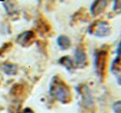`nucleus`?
Returning <instances> with one entry per match:
<instances>
[{
    "label": "nucleus",
    "instance_id": "f257e3e1",
    "mask_svg": "<svg viewBox=\"0 0 121 113\" xmlns=\"http://www.w3.org/2000/svg\"><path fill=\"white\" fill-rule=\"evenodd\" d=\"M3 71L6 73V74H15L16 72V67L14 64H10V63H5L4 66H3Z\"/></svg>",
    "mask_w": 121,
    "mask_h": 113
},
{
    "label": "nucleus",
    "instance_id": "f03ea898",
    "mask_svg": "<svg viewBox=\"0 0 121 113\" xmlns=\"http://www.w3.org/2000/svg\"><path fill=\"white\" fill-rule=\"evenodd\" d=\"M32 35V33L30 32H26V33H24L19 35V37L17 38V41L18 43H20L21 44H25V42H27L28 40H30V36Z\"/></svg>",
    "mask_w": 121,
    "mask_h": 113
},
{
    "label": "nucleus",
    "instance_id": "7ed1b4c3",
    "mask_svg": "<svg viewBox=\"0 0 121 113\" xmlns=\"http://www.w3.org/2000/svg\"><path fill=\"white\" fill-rule=\"evenodd\" d=\"M24 113H33V112L31 111L30 109H25V111H24Z\"/></svg>",
    "mask_w": 121,
    "mask_h": 113
}]
</instances>
